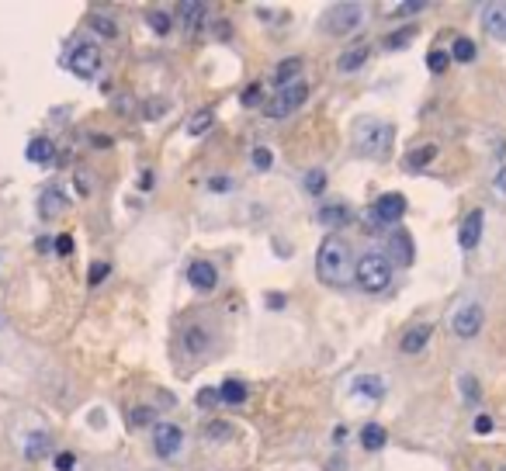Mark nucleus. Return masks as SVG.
Wrapping results in <instances>:
<instances>
[{
  "label": "nucleus",
  "instance_id": "f8f14e48",
  "mask_svg": "<svg viewBox=\"0 0 506 471\" xmlns=\"http://www.w3.org/2000/svg\"><path fill=\"white\" fill-rule=\"evenodd\" d=\"M188 284H191L195 291L208 294V291H215V284H218V271H215L208 260H195V264L188 267Z\"/></svg>",
  "mask_w": 506,
  "mask_h": 471
},
{
  "label": "nucleus",
  "instance_id": "8fccbe9b",
  "mask_svg": "<svg viewBox=\"0 0 506 471\" xmlns=\"http://www.w3.org/2000/svg\"><path fill=\"white\" fill-rule=\"evenodd\" d=\"M343 440H347V426H336L333 430V444H343Z\"/></svg>",
  "mask_w": 506,
  "mask_h": 471
},
{
  "label": "nucleus",
  "instance_id": "a19ab883",
  "mask_svg": "<svg viewBox=\"0 0 506 471\" xmlns=\"http://www.w3.org/2000/svg\"><path fill=\"white\" fill-rule=\"evenodd\" d=\"M52 246H56V253H59V257H70V253H73V236H66V232H63V236H56V243H52Z\"/></svg>",
  "mask_w": 506,
  "mask_h": 471
},
{
  "label": "nucleus",
  "instance_id": "39448f33",
  "mask_svg": "<svg viewBox=\"0 0 506 471\" xmlns=\"http://www.w3.org/2000/svg\"><path fill=\"white\" fill-rule=\"evenodd\" d=\"M66 66H70V73H77V77H94L98 73V66H101V49L94 45V42H80V45H73L70 49V56H66Z\"/></svg>",
  "mask_w": 506,
  "mask_h": 471
},
{
  "label": "nucleus",
  "instance_id": "09e8293b",
  "mask_svg": "<svg viewBox=\"0 0 506 471\" xmlns=\"http://www.w3.org/2000/svg\"><path fill=\"white\" fill-rule=\"evenodd\" d=\"M267 305H271V308H281V305H285V298H281L278 291H271V298H267Z\"/></svg>",
  "mask_w": 506,
  "mask_h": 471
},
{
  "label": "nucleus",
  "instance_id": "cd10ccee",
  "mask_svg": "<svg viewBox=\"0 0 506 471\" xmlns=\"http://www.w3.org/2000/svg\"><path fill=\"white\" fill-rule=\"evenodd\" d=\"M451 59H458V63H472V59H475V42H472V38H454V45H451Z\"/></svg>",
  "mask_w": 506,
  "mask_h": 471
},
{
  "label": "nucleus",
  "instance_id": "2f4dec72",
  "mask_svg": "<svg viewBox=\"0 0 506 471\" xmlns=\"http://www.w3.org/2000/svg\"><path fill=\"white\" fill-rule=\"evenodd\" d=\"M412 38H416V28H403V31H396V35L385 38V49H405Z\"/></svg>",
  "mask_w": 506,
  "mask_h": 471
},
{
  "label": "nucleus",
  "instance_id": "9d476101",
  "mask_svg": "<svg viewBox=\"0 0 506 471\" xmlns=\"http://www.w3.org/2000/svg\"><path fill=\"white\" fill-rule=\"evenodd\" d=\"M482 229H486V211H482V208H472V211L465 215V222H461V232H458L461 250H475L479 239H482Z\"/></svg>",
  "mask_w": 506,
  "mask_h": 471
},
{
  "label": "nucleus",
  "instance_id": "4468645a",
  "mask_svg": "<svg viewBox=\"0 0 506 471\" xmlns=\"http://www.w3.org/2000/svg\"><path fill=\"white\" fill-rule=\"evenodd\" d=\"M66 204H70V201H66V194H63L59 188H45L42 194H38V215H42V218H56V215H63Z\"/></svg>",
  "mask_w": 506,
  "mask_h": 471
},
{
  "label": "nucleus",
  "instance_id": "49530a36",
  "mask_svg": "<svg viewBox=\"0 0 506 471\" xmlns=\"http://www.w3.org/2000/svg\"><path fill=\"white\" fill-rule=\"evenodd\" d=\"M496 190L506 197V167H500V174H496Z\"/></svg>",
  "mask_w": 506,
  "mask_h": 471
},
{
  "label": "nucleus",
  "instance_id": "c756f323",
  "mask_svg": "<svg viewBox=\"0 0 506 471\" xmlns=\"http://www.w3.org/2000/svg\"><path fill=\"white\" fill-rule=\"evenodd\" d=\"M91 28H94L98 35H104V38H114V35H118V28H114V21H111L107 14H91Z\"/></svg>",
  "mask_w": 506,
  "mask_h": 471
},
{
  "label": "nucleus",
  "instance_id": "dca6fc26",
  "mask_svg": "<svg viewBox=\"0 0 506 471\" xmlns=\"http://www.w3.org/2000/svg\"><path fill=\"white\" fill-rule=\"evenodd\" d=\"M430 333H433L430 326H412L403 340H399V350H403V354H409V357L423 354V350H426V343H430Z\"/></svg>",
  "mask_w": 506,
  "mask_h": 471
},
{
  "label": "nucleus",
  "instance_id": "7c9ffc66",
  "mask_svg": "<svg viewBox=\"0 0 506 471\" xmlns=\"http://www.w3.org/2000/svg\"><path fill=\"white\" fill-rule=\"evenodd\" d=\"M146 21H149V28H153L156 35H167V31H170V14H163V10H149Z\"/></svg>",
  "mask_w": 506,
  "mask_h": 471
},
{
  "label": "nucleus",
  "instance_id": "7ed1b4c3",
  "mask_svg": "<svg viewBox=\"0 0 506 471\" xmlns=\"http://www.w3.org/2000/svg\"><path fill=\"white\" fill-rule=\"evenodd\" d=\"M392 146V125L389 121H368L354 135V149L361 156H385Z\"/></svg>",
  "mask_w": 506,
  "mask_h": 471
},
{
  "label": "nucleus",
  "instance_id": "b1692460",
  "mask_svg": "<svg viewBox=\"0 0 506 471\" xmlns=\"http://www.w3.org/2000/svg\"><path fill=\"white\" fill-rule=\"evenodd\" d=\"M24 156H28L31 163H49V160H52V142L38 135V139L28 142V153H24Z\"/></svg>",
  "mask_w": 506,
  "mask_h": 471
},
{
  "label": "nucleus",
  "instance_id": "473e14b6",
  "mask_svg": "<svg viewBox=\"0 0 506 471\" xmlns=\"http://www.w3.org/2000/svg\"><path fill=\"white\" fill-rule=\"evenodd\" d=\"M305 190L308 194H322L326 190V170H308L305 174Z\"/></svg>",
  "mask_w": 506,
  "mask_h": 471
},
{
  "label": "nucleus",
  "instance_id": "1a4fd4ad",
  "mask_svg": "<svg viewBox=\"0 0 506 471\" xmlns=\"http://www.w3.org/2000/svg\"><path fill=\"white\" fill-rule=\"evenodd\" d=\"M364 10H361V3H336L329 14H326V31H333V35H350L364 17H361Z\"/></svg>",
  "mask_w": 506,
  "mask_h": 471
},
{
  "label": "nucleus",
  "instance_id": "ddd939ff",
  "mask_svg": "<svg viewBox=\"0 0 506 471\" xmlns=\"http://www.w3.org/2000/svg\"><path fill=\"white\" fill-rule=\"evenodd\" d=\"M482 28L496 42H506V3H486L482 7Z\"/></svg>",
  "mask_w": 506,
  "mask_h": 471
},
{
  "label": "nucleus",
  "instance_id": "f03ea898",
  "mask_svg": "<svg viewBox=\"0 0 506 471\" xmlns=\"http://www.w3.org/2000/svg\"><path fill=\"white\" fill-rule=\"evenodd\" d=\"M392 260L385 257V253H378V250H371V253H364L357 264H354V281L361 291H368V294H378V291H385L389 284H392Z\"/></svg>",
  "mask_w": 506,
  "mask_h": 471
},
{
  "label": "nucleus",
  "instance_id": "f3484780",
  "mask_svg": "<svg viewBox=\"0 0 506 471\" xmlns=\"http://www.w3.org/2000/svg\"><path fill=\"white\" fill-rule=\"evenodd\" d=\"M368 56H371V49H368L364 42H357V45H350V49L340 56L336 66H340V73H357V70L368 63Z\"/></svg>",
  "mask_w": 506,
  "mask_h": 471
},
{
  "label": "nucleus",
  "instance_id": "37998d69",
  "mask_svg": "<svg viewBox=\"0 0 506 471\" xmlns=\"http://www.w3.org/2000/svg\"><path fill=\"white\" fill-rule=\"evenodd\" d=\"M215 402H218V388H202V391H198V405H202V409H211Z\"/></svg>",
  "mask_w": 506,
  "mask_h": 471
},
{
  "label": "nucleus",
  "instance_id": "58836bf2",
  "mask_svg": "<svg viewBox=\"0 0 506 471\" xmlns=\"http://www.w3.org/2000/svg\"><path fill=\"white\" fill-rule=\"evenodd\" d=\"M156 419V412H153V405L146 409V405H139V409H132V423L135 426H146V423H153Z\"/></svg>",
  "mask_w": 506,
  "mask_h": 471
},
{
  "label": "nucleus",
  "instance_id": "aec40b11",
  "mask_svg": "<svg viewBox=\"0 0 506 471\" xmlns=\"http://www.w3.org/2000/svg\"><path fill=\"white\" fill-rule=\"evenodd\" d=\"M49 447H52L49 433L35 430V433H28V440H24V458H28V461H38V458H45V454H49Z\"/></svg>",
  "mask_w": 506,
  "mask_h": 471
},
{
  "label": "nucleus",
  "instance_id": "79ce46f5",
  "mask_svg": "<svg viewBox=\"0 0 506 471\" xmlns=\"http://www.w3.org/2000/svg\"><path fill=\"white\" fill-rule=\"evenodd\" d=\"M52 465H56V471H73V468H77V458H73L70 451H63V454H56V461H52Z\"/></svg>",
  "mask_w": 506,
  "mask_h": 471
},
{
  "label": "nucleus",
  "instance_id": "393cba45",
  "mask_svg": "<svg viewBox=\"0 0 506 471\" xmlns=\"http://www.w3.org/2000/svg\"><path fill=\"white\" fill-rule=\"evenodd\" d=\"M315 218H319V225H340L350 218V211H347V204H326Z\"/></svg>",
  "mask_w": 506,
  "mask_h": 471
},
{
  "label": "nucleus",
  "instance_id": "f704fd0d",
  "mask_svg": "<svg viewBox=\"0 0 506 471\" xmlns=\"http://www.w3.org/2000/svg\"><path fill=\"white\" fill-rule=\"evenodd\" d=\"M250 163H253L257 170H271V163H274V153H271L267 146H257V149H253V160H250Z\"/></svg>",
  "mask_w": 506,
  "mask_h": 471
},
{
  "label": "nucleus",
  "instance_id": "412c9836",
  "mask_svg": "<svg viewBox=\"0 0 506 471\" xmlns=\"http://www.w3.org/2000/svg\"><path fill=\"white\" fill-rule=\"evenodd\" d=\"M299 70H302V59H299V56H292V59L278 63V70H274V84H278V87L295 84V80H299Z\"/></svg>",
  "mask_w": 506,
  "mask_h": 471
},
{
  "label": "nucleus",
  "instance_id": "9b49d317",
  "mask_svg": "<svg viewBox=\"0 0 506 471\" xmlns=\"http://www.w3.org/2000/svg\"><path fill=\"white\" fill-rule=\"evenodd\" d=\"M385 391H389V384H385V377H378V375H361V377H354V384H350V395L354 398H364V402H382Z\"/></svg>",
  "mask_w": 506,
  "mask_h": 471
},
{
  "label": "nucleus",
  "instance_id": "6e6552de",
  "mask_svg": "<svg viewBox=\"0 0 506 471\" xmlns=\"http://www.w3.org/2000/svg\"><path fill=\"white\" fill-rule=\"evenodd\" d=\"M184 447V430L177 423H153V451L160 458H177Z\"/></svg>",
  "mask_w": 506,
  "mask_h": 471
},
{
  "label": "nucleus",
  "instance_id": "a878e982",
  "mask_svg": "<svg viewBox=\"0 0 506 471\" xmlns=\"http://www.w3.org/2000/svg\"><path fill=\"white\" fill-rule=\"evenodd\" d=\"M177 14H181V24H184V28H195V24H198V17H204V3L188 0V3H181V7H177Z\"/></svg>",
  "mask_w": 506,
  "mask_h": 471
},
{
  "label": "nucleus",
  "instance_id": "72a5a7b5",
  "mask_svg": "<svg viewBox=\"0 0 506 471\" xmlns=\"http://www.w3.org/2000/svg\"><path fill=\"white\" fill-rule=\"evenodd\" d=\"M204 433H208V440H229V437H232V426L222 423V419H215V423L204 426Z\"/></svg>",
  "mask_w": 506,
  "mask_h": 471
},
{
  "label": "nucleus",
  "instance_id": "5701e85b",
  "mask_svg": "<svg viewBox=\"0 0 506 471\" xmlns=\"http://www.w3.org/2000/svg\"><path fill=\"white\" fill-rule=\"evenodd\" d=\"M208 343H211V336L204 333L202 326H191V329L184 333V350H188V354H202V350H208Z\"/></svg>",
  "mask_w": 506,
  "mask_h": 471
},
{
  "label": "nucleus",
  "instance_id": "c9c22d12",
  "mask_svg": "<svg viewBox=\"0 0 506 471\" xmlns=\"http://www.w3.org/2000/svg\"><path fill=\"white\" fill-rule=\"evenodd\" d=\"M204 188L211 190V194H229V190L236 188V181H232V177H222V174H218V177H208V184H204Z\"/></svg>",
  "mask_w": 506,
  "mask_h": 471
},
{
  "label": "nucleus",
  "instance_id": "2eb2a0df",
  "mask_svg": "<svg viewBox=\"0 0 506 471\" xmlns=\"http://www.w3.org/2000/svg\"><path fill=\"white\" fill-rule=\"evenodd\" d=\"M389 260H396L399 267H409L412 264V236L405 232V229H399V232H392L389 236Z\"/></svg>",
  "mask_w": 506,
  "mask_h": 471
},
{
  "label": "nucleus",
  "instance_id": "bb28decb",
  "mask_svg": "<svg viewBox=\"0 0 506 471\" xmlns=\"http://www.w3.org/2000/svg\"><path fill=\"white\" fill-rule=\"evenodd\" d=\"M458 384H461V395H465L468 405H479V402H482V388H479V381L472 375H461L458 377Z\"/></svg>",
  "mask_w": 506,
  "mask_h": 471
},
{
  "label": "nucleus",
  "instance_id": "603ef678",
  "mask_svg": "<svg viewBox=\"0 0 506 471\" xmlns=\"http://www.w3.org/2000/svg\"><path fill=\"white\" fill-rule=\"evenodd\" d=\"M503 471H506V468H503Z\"/></svg>",
  "mask_w": 506,
  "mask_h": 471
},
{
  "label": "nucleus",
  "instance_id": "20e7f679",
  "mask_svg": "<svg viewBox=\"0 0 506 471\" xmlns=\"http://www.w3.org/2000/svg\"><path fill=\"white\" fill-rule=\"evenodd\" d=\"M405 215V197L399 190H385L378 201H375V208H371V225H399Z\"/></svg>",
  "mask_w": 506,
  "mask_h": 471
},
{
  "label": "nucleus",
  "instance_id": "f257e3e1",
  "mask_svg": "<svg viewBox=\"0 0 506 471\" xmlns=\"http://www.w3.org/2000/svg\"><path fill=\"white\" fill-rule=\"evenodd\" d=\"M315 274L319 281L329 287H347L354 278V260H350V246L340 236H326L319 253H315Z\"/></svg>",
  "mask_w": 506,
  "mask_h": 471
},
{
  "label": "nucleus",
  "instance_id": "4be33fe9",
  "mask_svg": "<svg viewBox=\"0 0 506 471\" xmlns=\"http://www.w3.org/2000/svg\"><path fill=\"white\" fill-rule=\"evenodd\" d=\"M433 156H437V146H433V142H426V146H412V149L405 153V163H409L412 170H419V167L433 163Z\"/></svg>",
  "mask_w": 506,
  "mask_h": 471
},
{
  "label": "nucleus",
  "instance_id": "de8ad7c7",
  "mask_svg": "<svg viewBox=\"0 0 506 471\" xmlns=\"http://www.w3.org/2000/svg\"><path fill=\"white\" fill-rule=\"evenodd\" d=\"M139 188H142V190H153V174H149V170L139 177Z\"/></svg>",
  "mask_w": 506,
  "mask_h": 471
},
{
  "label": "nucleus",
  "instance_id": "423d86ee",
  "mask_svg": "<svg viewBox=\"0 0 506 471\" xmlns=\"http://www.w3.org/2000/svg\"><path fill=\"white\" fill-rule=\"evenodd\" d=\"M305 100H308V87H305L302 80H295V84H288V87H281V94L274 97V104H267L264 111L271 114V118H285V114H292V111H299Z\"/></svg>",
  "mask_w": 506,
  "mask_h": 471
},
{
  "label": "nucleus",
  "instance_id": "e433bc0d",
  "mask_svg": "<svg viewBox=\"0 0 506 471\" xmlns=\"http://www.w3.org/2000/svg\"><path fill=\"white\" fill-rule=\"evenodd\" d=\"M426 66H430V73H444L451 66V56L447 52H430L426 56Z\"/></svg>",
  "mask_w": 506,
  "mask_h": 471
},
{
  "label": "nucleus",
  "instance_id": "6ab92c4d",
  "mask_svg": "<svg viewBox=\"0 0 506 471\" xmlns=\"http://www.w3.org/2000/svg\"><path fill=\"white\" fill-rule=\"evenodd\" d=\"M389 444V430L382 426V423H368L364 430H361V447L364 451H382Z\"/></svg>",
  "mask_w": 506,
  "mask_h": 471
},
{
  "label": "nucleus",
  "instance_id": "c03bdc74",
  "mask_svg": "<svg viewBox=\"0 0 506 471\" xmlns=\"http://www.w3.org/2000/svg\"><path fill=\"white\" fill-rule=\"evenodd\" d=\"M475 433H482V437L493 433V419H489V416H479V419H475Z\"/></svg>",
  "mask_w": 506,
  "mask_h": 471
},
{
  "label": "nucleus",
  "instance_id": "a211bd4d",
  "mask_svg": "<svg viewBox=\"0 0 506 471\" xmlns=\"http://www.w3.org/2000/svg\"><path fill=\"white\" fill-rule=\"evenodd\" d=\"M246 384L243 381H236V377H225L222 384H218V402H225V405H243L246 402Z\"/></svg>",
  "mask_w": 506,
  "mask_h": 471
},
{
  "label": "nucleus",
  "instance_id": "a18cd8bd",
  "mask_svg": "<svg viewBox=\"0 0 506 471\" xmlns=\"http://www.w3.org/2000/svg\"><path fill=\"white\" fill-rule=\"evenodd\" d=\"M396 14H419L423 10V3H399V7H392Z\"/></svg>",
  "mask_w": 506,
  "mask_h": 471
},
{
  "label": "nucleus",
  "instance_id": "c85d7f7f",
  "mask_svg": "<svg viewBox=\"0 0 506 471\" xmlns=\"http://www.w3.org/2000/svg\"><path fill=\"white\" fill-rule=\"evenodd\" d=\"M211 125H215V114H211V111H195L191 121H188V132H191V135H204Z\"/></svg>",
  "mask_w": 506,
  "mask_h": 471
},
{
  "label": "nucleus",
  "instance_id": "ea45409f",
  "mask_svg": "<svg viewBox=\"0 0 506 471\" xmlns=\"http://www.w3.org/2000/svg\"><path fill=\"white\" fill-rule=\"evenodd\" d=\"M107 274H111V267H107L104 260H98V264L91 267V274H87V281H91V284H101L104 278H107Z\"/></svg>",
  "mask_w": 506,
  "mask_h": 471
},
{
  "label": "nucleus",
  "instance_id": "3c124183",
  "mask_svg": "<svg viewBox=\"0 0 506 471\" xmlns=\"http://www.w3.org/2000/svg\"><path fill=\"white\" fill-rule=\"evenodd\" d=\"M49 250H52V239L42 236V239H38V253H49Z\"/></svg>",
  "mask_w": 506,
  "mask_h": 471
},
{
  "label": "nucleus",
  "instance_id": "0eeeda50",
  "mask_svg": "<svg viewBox=\"0 0 506 471\" xmlns=\"http://www.w3.org/2000/svg\"><path fill=\"white\" fill-rule=\"evenodd\" d=\"M482 319H486L482 305H479V301H468V305H461V308L451 315V329H454V336H461V340H472V336H479V329H482Z\"/></svg>",
  "mask_w": 506,
  "mask_h": 471
},
{
  "label": "nucleus",
  "instance_id": "4c0bfd02",
  "mask_svg": "<svg viewBox=\"0 0 506 471\" xmlns=\"http://www.w3.org/2000/svg\"><path fill=\"white\" fill-rule=\"evenodd\" d=\"M260 100H264V87H260V84H250V87L243 91V104H246V107H257Z\"/></svg>",
  "mask_w": 506,
  "mask_h": 471
}]
</instances>
